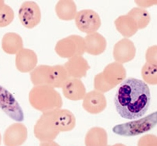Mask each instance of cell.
Wrapping results in <instances>:
<instances>
[{"mask_svg": "<svg viewBox=\"0 0 157 146\" xmlns=\"http://www.w3.org/2000/svg\"><path fill=\"white\" fill-rule=\"evenodd\" d=\"M150 90L144 81L129 78L121 83L115 95V109L122 118L136 119L143 117L150 107Z\"/></svg>", "mask_w": 157, "mask_h": 146, "instance_id": "cell-1", "label": "cell"}, {"mask_svg": "<svg viewBox=\"0 0 157 146\" xmlns=\"http://www.w3.org/2000/svg\"><path fill=\"white\" fill-rule=\"evenodd\" d=\"M69 78L65 67L60 65H40L30 72V80L34 86L46 85L60 88Z\"/></svg>", "mask_w": 157, "mask_h": 146, "instance_id": "cell-2", "label": "cell"}, {"mask_svg": "<svg viewBox=\"0 0 157 146\" xmlns=\"http://www.w3.org/2000/svg\"><path fill=\"white\" fill-rule=\"evenodd\" d=\"M29 102L34 109L43 113L60 109L63 100L60 93L49 86H34L29 93Z\"/></svg>", "mask_w": 157, "mask_h": 146, "instance_id": "cell-3", "label": "cell"}, {"mask_svg": "<svg viewBox=\"0 0 157 146\" xmlns=\"http://www.w3.org/2000/svg\"><path fill=\"white\" fill-rule=\"evenodd\" d=\"M126 71L122 64L112 63L106 66L102 72L94 78V87L101 93L108 92L125 80Z\"/></svg>", "mask_w": 157, "mask_h": 146, "instance_id": "cell-4", "label": "cell"}, {"mask_svg": "<svg viewBox=\"0 0 157 146\" xmlns=\"http://www.w3.org/2000/svg\"><path fill=\"white\" fill-rule=\"evenodd\" d=\"M156 124L157 113L155 112L141 119L115 125L113 132L122 136H135L151 130Z\"/></svg>", "mask_w": 157, "mask_h": 146, "instance_id": "cell-5", "label": "cell"}, {"mask_svg": "<svg viewBox=\"0 0 157 146\" xmlns=\"http://www.w3.org/2000/svg\"><path fill=\"white\" fill-rule=\"evenodd\" d=\"M55 51L60 57L63 58L82 56L85 53L84 38L79 35H71L60 39L55 46Z\"/></svg>", "mask_w": 157, "mask_h": 146, "instance_id": "cell-6", "label": "cell"}, {"mask_svg": "<svg viewBox=\"0 0 157 146\" xmlns=\"http://www.w3.org/2000/svg\"><path fill=\"white\" fill-rule=\"evenodd\" d=\"M34 133L40 142L54 141L60 132L54 124L53 110L43 113L34 125Z\"/></svg>", "mask_w": 157, "mask_h": 146, "instance_id": "cell-7", "label": "cell"}, {"mask_svg": "<svg viewBox=\"0 0 157 146\" xmlns=\"http://www.w3.org/2000/svg\"><path fill=\"white\" fill-rule=\"evenodd\" d=\"M74 19L78 30L87 34L96 33L101 25L100 15L91 9L78 12Z\"/></svg>", "mask_w": 157, "mask_h": 146, "instance_id": "cell-8", "label": "cell"}, {"mask_svg": "<svg viewBox=\"0 0 157 146\" xmlns=\"http://www.w3.org/2000/svg\"><path fill=\"white\" fill-rule=\"evenodd\" d=\"M0 109L13 120L24 121V115L18 102L7 89L0 85Z\"/></svg>", "mask_w": 157, "mask_h": 146, "instance_id": "cell-9", "label": "cell"}, {"mask_svg": "<svg viewBox=\"0 0 157 146\" xmlns=\"http://www.w3.org/2000/svg\"><path fill=\"white\" fill-rule=\"evenodd\" d=\"M19 18L21 24L28 29L35 28L41 20V13L36 2H25L19 10Z\"/></svg>", "mask_w": 157, "mask_h": 146, "instance_id": "cell-10", "label": "cell"}, {"mask_svg": "<svg viewBox=\"0 0 157 146\" xmlns=\"http://www.w3.org/2000/svg\"><path fill=\"white\" fill-rule=\"evenodd\" d=\"M136 52V48L132 40L124 38L114 45L113 58L116 63L124 64L132 60L135 57Z\"/></svg>", "mask_w": 157, "mask_h": 146, "instance_id": "cell-11", "label": "cell"}, {"mask_svg": "<svg viewBox=\"0 0 157 146\" xmlns=\"http://www.w3.org/2000/svg\"><path fill=\"white\" fill-rule=\"evenodd\" d=\"M28 138V130L24 124L15 123L10 125L4 132L5 146H21Z\"/></svg>", "mask_w": 157, "mask_h": 146, "instance_id": "cell-12", "label": "cell"}, {"mask_svg": "<svg viewBox=\"0 0 157 146\" xmlns=\"http://www.w3.org/2000/svg\"><path fill=\"white\" fill-rule=\"evenodd\" d=\"M106 99L102 93L92 90L86 93L83 98L82 106L86 111L91 114H98L106 107Z\"/></svg>", "mask_w": 157, "mask_h": 146, "instance_id": "cell-13", "label": "cell"}, {"mask_svg": "<svg viewBox=\"0 0 157 146\" xmlns=\"http://www.w3.org/2000/svg\"><path fill=\"white\" fill-rule=\"evenodd\" d=\"M38 57L35 52L30 49L23 48L16 54L15 65L20 72L28 73L36 67Z\"/></svg>", "mask_w": 157, "mask_h": 146, "instance_id": "cell-14", "label": "cell"}, {"mask_svg": "<svg viewBox=\"0 0 157 146\" xmlns=\"http://www.w3.org/2000/svg\"><path fill=\"white\" fill-rule=\"evenodd\" d=\"M53 121L55 127L59 132H69L75 126V117L67 109L53 110Z\"/></svg>", "mask_w": 157, "mask_h": 146, "instance_id": "cell-15", "label": "cell"}, {"mask_svg": "<svg viewBox=\"0 0 157 146\" xmlns=\"http://www.w3.org/2000/svg\"><path fill=\"white\" fill-rule=\"evenodd\" d=\"M69 78L79 79L85 77L90 69L87 60L82 56H77L69 58L63 65Z\"/></svg>", "mask_w": 157, "mask_h": 146, "instance_id": "cell-16", "label": "cell"}, {"mask_svg": "<svg viewBox=\"0 0 157 146\" xmlns=\"http://www.w3.org/2000/svg\"><path fill=\"white\" fill-rule=\"evenodd\" d=\"M64 96L69 100H82L86 95V89L80 79L69 78L62 86Z\"/></svg>", "mask_w": 157, "mask_h": 146, "instance_id": "cell-17", "label": "cell"}, {"mask_svg": "<svg viewBox=\"0 0 157 146\" xmlns=\"http://www.w3.org/2000/svg\"><path fill=\"white\" fill-rule=\"evenodd\" d=\"M85 44V52L93 56H98L103 53L106 48V40L104 36L98 33L87 34L84 38Z\"/></svg>", "mask_w": 157, "mask_h": 146, "instance_id": "cell-18", "label": "cell"}, {"mask_svg": "<svg viewBox=\"0 0 157 146\" xmlns=\"http://www.w3.org/2000/svg\"><path fill=\"white\" fill-rule=\"evenodd\" d=\"M2 48L8 54H17L24 48L21 36L15 33H6L2 38Z\"/></svg>", "mask_w": 157, "mask_h": 146, "instance_id": "cell-19", "label": "cell"}, {"mask_svg": "<svg viewBox=\"0 0 157 146\" xmlns=\"http://www.w3.org/2000/svg\"><path fill=\"white\" fill-rule=\"evenodd\" d=\"M114 23L117 30L126 39L132 36L138 31L135 21L128 14L120 16Z\"/></svg>", "mask_w": 157, "mask_h": 146, "instance_id": "cell-20", "label": "cell"}, {"mask_svg": "<svg viewBox=\"0 0 157 146\" xmlns=\"http://www.w3.org/2000/svg\"><path fill=\"white\" fill-rule=\"evenodd\" d=\"M55 11L59 18L63 21H71L75 19L77 14V6L71 0H60L55 7Z\"/></svg>", "mask_w": 157, "mask_h": 146, "instance_id": "cell-21", "label": "cell"}, {"mask_svg": "<svg viewBox=\"0 0 157 146\" xmlns=\"http://www.w3.org/2000/svg\"><path fill=\"white\" fill-rule=\"evenodd\" d=\"M86 146H107L108 135L102 128L94 127L87 132L85 139Z\"/></svg>", "mask_w": 157, "mask_h": 146, "instance_id": "cell-22", "label": "cell"}, {"mask_svg": "<svg viewBox=\"0 0 157 146\" xmlns=\"http://www.w3.org/2000/svg\"><path fill=\"white\" fill-rule=\"evenodd\" d=\"M135 21L136 25H137L138 30L139 29H144L146 28L150 22V15L148 11L141 8H133L130 10L128 13Z\"/></svg>", "mask_w": 157, "mask_h": 146, "instance_id": "cell-23", "label": "cell"}, {"mask_svg": "<svg viewBox=\"0 0 157 146\" xmlns=\"http://www.w3.org/2000/svg\"><path fill=\"white\" fill-rule=\"evenodd\" d=\"M156 66L147 63L144 65L141 70V74L145 83L150 84H156Z\"/></svg>", "mask_w": 157, "mask_h": 146, "instance_id": "cell-24", "label": "cell"}, {"mask_svg": "<svg viewBox=\"0 0 157 146\" xmlns=\"http://www.w3.org/2000/svg\"><path fill=\"white\" fill-rule=\"evenodd\" d=\"M14 13L13 8L7 4H5L0 10V28L6 27L13 21Z\"/></svg>", "mask_w": 157, "mask_h": 146, "instance_id": "cell-25", "label": "cell"}, {"mask_svg": "<svg viewBox=\"0 0 157 146\" xmlns=\"http://www.w3.org/2000/svg\"><path fill=\"white\" fill-rule=\"evenodd\" d=\"M156 136L147 135L141 137L138 141L137 146H156Z\"/></svg>", "mask_w": 157, "mask_h": 146, "instance_id": "cell-26", "label": "cell"}, {"mask_svg": "<svg viewBox=\"0 0 157 146\" xmlns=\"http://www.w3.org/2000/svg\"><path fill=\"white\" fill-rule=\"evenodd\" d=\"M145 60L146 63L150 65H156V45H154L148 48L145 54Z\"/></svg>", "mask_w": 157, "mask_h": 146, "instance_id": "cell-27", "label": "cell"}, {"mask_svg": "<svg viewBox=\"0 0 157 146\" xmlns=\"http://www.w3.org/2000/svg\"><path fill=\"white\" fill-rule=\"evenodd\" d=\"M39 146H60L59 144L54 141H43L40 142Z\"/></svg>", "mask_w": 157, "mask_h": 146, "instance_id": "cell-28", "label": "cell"}, {"mask_svg": "<svg viewBox=\"0 0 157 146\" xmlns=\"http://www.w3.org/2000/svg\"><path fill=\"white\" fill-rule=\"evenodd\" d=\"M5 2L4 1H2V0H0V10H1L2 9V8L5 5Z\"/></svg>", "mask_w": 157, "mask_h": 146, "instance_id": "cell-29", "label": "cell"}, {"mask_svg": "<svg viewBox=\"0 0 157 146\" xmlns=\"http://www.w3.org/2000/svg\"><path fill=\"white\" fill-rule=\"evenodd\" d=\"M107 146H108V145H107ZM110 146H126V145H125L124 144H116L115 145H110Z\"/></svg>", "mask_w": 157, "mask_h": 146, "instance_id": "cell-30", "label": "cell"}, {"mask_svg": "<svg viewBox=\"0 0 157 146\" xmlns=\"http://www.w3.org/2000/svg\"><path fill=\"white\" fill-rule=\"evenodd\" d=\"M1 143H2V136H1V134H0V145H1Z\"/></svg>", "mask_w": 157, "mask_h": 146, "instance_id": "cell-31", "label": "cell"}]
</instances>
